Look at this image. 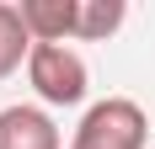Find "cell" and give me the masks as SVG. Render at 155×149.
Segmentation results:
<instances>
[{
	"label": "cell",
	"instance_id": "2",
	"mask_svg": "<svg viewBox=\"0 0 155 149\" xmlns=\"http://www.w3.org/2000/svg\"><path fill=\"white\" fill-rule=\"evenodd\" d=\"M27 80L32 90L54 106H75L86 96V59L64 43H32V59H27Z\"/></svg>",
	"mask_w": 155,
	"mask_h": 149
},
{
	"label": "cell",
	"instance_id": "6",
	"mask_svg": "<svg viewBox=\"0 0 155 149\" xmlns=\"http://www.w3.org/2000/svg\"><path fill=\"white\" fill-rule=\"evenodd\" d=\"M123 27V0H80V27L75 37L96 43V37H107V32Z\"/></svg>",
	"mask_w": 155,
	"mask_h": 149
},
{
	"label": "cell",
	"instance_id": "3",
	"mask_svg": "<svg viewBox=\"0 0 155 149\" xmlns=\"http://www.w3.org/2000/svg\"><path fill=\"white\" fill-rule=\"evenodd\" d=\"M0 149H59V128L38 106H5L0 112Z\"/></svg>",
	"mask_w": 155,
	"mask_h": 149
},
{
	"label": "cell",
	"instance_id": "5",
	"mask_svg": "<svg viewBox=\"0 0 155 149\" xmlns=\"http://www.w3.org/2000/svg\"><path fill=\"white\" fill-rule=\"evenodd\" d=\"M21 59H32V32L16 5H0V80L11 69H21Z\"/></svg>",
	"mask_w": 155,
	"mask_h": 149
},
{
	"label": "cell",
	"instance_id": "4",
	"mask_svg": "<svg viewBox=\"0 0 155 149\" xmlns=\"http://www.w3.org/2000/svg\"><path fill=\"white\" fill-rule=\"evenodd\" d=\"M16 11L27 21L32 43H64L80 27V0H21Z\"/></svg>",
	"mask_w": 155,
	"mask_h": 149
},
{
	"label": "cell",
	"instance_id": "1",
	"mask_svg": "<svg viewBox=\"0 0 155 149\" xmlns=\"http://www.w3.org/2000/svg\"><path fill=\"white\" fill-rule=\"evenodd\" d=\"M144 133H150V122H144L139 101L107 96V101H96L91 112L80 117L70 149H144Z\"/></svg>",
	"mask_w": 155,
	"mask_h": 149
}]
</instances>
